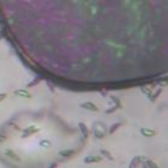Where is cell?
I'll list each match as a JSON object with an SVG mask.
<instances>
[{"instance_id": "obj_15", "label": "cell", "mask_w": 168, "mask_h": 168, "mask_svg": "<svg viewBox=\"0 0 168 168\" xmlns=\"http://www.w3.org/2000/svg\"><path fill=\"white\" fill-rule=\"evenodd\" d=\"M49 168H57V164H56V163H52V164H51Z\"/></svg>"}, {"instance_id": "obj_9", "label": "cell", "mask_w": 168, "mask_h": 168, "mask_svg": "<svg viewBox=\"0 0 168 168\" xmlns=\"http://www.w3.org/2000/svg\"><path fill=\"white\" fill-rule=\"evenodd\" d=\"M145 162H146V166H147V168H160V167H158L154 161H151V160H147V158H146V160H145Z\"/></svg>"}, {"instance_id": "obj_6", "label": "cell", "mask_w": 168, "mask_h": 168, "mask_svg": "<svg viewBox=\"0 0 168 168\" xmlns=\"http://www.w3.org/2000/svg\"><path fill=\"white\" fill-rule=\"evenodd\" d=\"M59 155L62 156V157H69V156L74 155V150H61L59 152Z\"/></svg>"}, {"instance_id": "obj_5", "label": "cell", "mask_w": 168, "mask_h": 168, "mask_svg": "<svg viewBox=\"0 0 168 168\" xmlns=\"http://www.w3.org/2000/svg\"><path fill=\"white\" fill-rule=\"evenodd\" d=\"M140 133L143 134L144 137H154L155 135V130L149 129V128H141L140 129Z\"/></svg>"}, {"instance_id": "obj_8", "label": "cell", "mask_w": 168, "mask_h": 168, "mask_svg": "<svg viewBox=\"0 0 168 168\" xmlns=\"http://www.w3.org/2000/svg\"><path fill=\"white\" fill-rule=\"evenodd\" d=\"M38 132V128L37 127H31V128H27L24 132H23V137H28L29 134H34Z\"/></svg>"}, {"instance_id": "obj_2", "label": "cell", "mask_w": 168, "mask_h": 168, "mask_svg": "<svg viewBox=\"0 0 168 168\" xmlns=\"http://www.w3.org/2000/svg\"><path fill=\"white\" fill-rule=\"evenodd\" d=\"M101 161V157H99V156H87L85 158H84V163H98V162H100Z\"/></svg>"}, {"instance_id": "obj_7", "label": "cell", "mask_w": 168, "mask_h": 168, "mask_svg": "<svg viewBox=\"0 0 168 168\" xmlns=\"http://www.w3.org/2000/svg\"><path fill=\"white\" fill-rule=\"evenodd\" d=\"M5 154H6V156L7 157H10V158H12V160H15V161H20V157L19 156H17L14 151H12V150H6V151H5Z\"/></svg>"}, {"instance_id": "obj_11", "label": "cell", "mask_w": 168, "mask_h": 168, "mask_svg": "<svg viewBox=\"0 0 168 168\" xmlns=\"http://www.w3.org/2000/svg\"><path fill=\"white\" fill-rule=\"evenodd\" d=\"M119 127H121V123H116V124H113V126L110 128V132H109V133H110V134H113L114 132H116Z\"/></svg>"}, {"instance_id": "obj_12", "label": "cell", "mask_w": 168, "mask_h": 168, "mask_svg": "<svg viewBox=\"0 0 168 168\" xmlns=\"http://www.w3.org/2000/svg\"><path fill=\"white\" fill-rule=\"evenodd\" d=\"M101 154L105 156V157H107L109 160H111V161H113V156L109 152V151H106V150H101Z\"/></svg>"}, {"instance_id": "obj_1", "label": "cell", "mask_w": 168, "mask_h": 168, "mask_svg": "<svg viewBox=\"0 0 168 168\" xmlns=\"http://www.w3.org/2000/svg\"><path fill=\"white\" fill-rule=\"evenodd\" d=\"M145 160H146V158L145 157H141V156L134 157L133 161H132L130 164H129V168H147Z\"/></svg>"}, {"instance_id": "obj_10", "label": "cell", "mask_w": 168, "mask_h": 168, "mask_svg": "<svg viewBox=\"0 0 168 168\" xmlns=\"http://www.w3.org/2000/svg\"><path fill=\"white\" fill-rule=\"evenodd\" d=\"M15 94L16 95H21V96H24V98H29V93H27L26 90H16L15 92Z\"/></svg>"}, {"instance_id": "obj_16", "label": "cell", "mask_w": 168, "mask_h": 168, "mask_svg": "<svg viewBox=\"0 0 168 168\" xmlns=\"http://www.w3.org/2000/svg\"><path fill=\"white\" fill-rule=\"evenodd\" d=\"M5 140V137H3V135H0V141H4Z\"/></svg>"}, {"instance_id": "obj_14", "label": "cell", "mask_w": 168, "mask_h": 168, "mask_svg": "<svg viewBox=\"0 0 168 168\" xmlns=\"http://www.w3.org/2000/svg\"><path fill=\"white\" fill-rule=\"evenodd\" d=\"M5 96H6V94H0V101L4 100V99H5Z\"/></svg>"}, {"instance_id": "obj_3", "label": "cell", "mask_w": 168, "mask_h": 168, "mask_svg": "<svg viewBox=\"0 0 168 168\" xmlns=\"http://www.w3.org/2000/svg\"><path fill=\"white\" fill-rule=\"evenodd\" d=\"M83 109L85 110H89V111H98V107H96V105L93 104V102H84L81 105Z\"/></svg>"}, {"instance_id": "obj_13", "label": "cell", "mask_w": 168, "mask_h": 168, "mask_svg": "<svg viewBox=\"0 0 168 168\" xmlns=\"http://www.w3.org/2000/svg\"><path fill=\"white\" fill-rule=\"evenodd\" d=\"M51 145V143L49 140H41L40 141V146H43V147H49Z\"/></svg>"}, {"instance_id": "obj_4", "label": "cell", "mask_w": 168, "mask_h": 168, "mask_svg": "<svg viewBox=\"0 0 168 168\" xmlns=\"http://www.w3.org/2000/svg\"><path fill=\"white\" fill-rule=\"evenodd\" d=\"M79 129H81L82 134H83V138L84 139H88L89 138V130H88V128L85 127L84 123H79Z\"/></svg>"}]
</instances>
